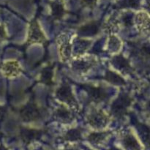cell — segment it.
<instances>
[{
    "mask_svg": "<svg viewBox=\"0 0 150 150\" xmlns=\"http://www.w3.org/2000/svg\"><path fill=\"white\" fill-rule=\"evenodd\" d=\"M132 99L127 95H120L111 105V112L116 117H122L127 114Z\"/></svg>",
    "mask_w": 150,
    "mask_h": 150,
    "instance_id": "obj_1",
    "label": "cell"
},
{
    "mask_svg": "<svg viewBox=\"0 0 150 150\" xmlns=\"http://www.w3.org/2000/svg\"><path fill=\"white\" fill-rule=\"evenodd\" d=\"M21 117L25 122H35L42 117V110L35 104H28L20 111Z\"/></svg>",
    "mask_w": 150,
    "mask_h": 150,
    "instance_id": "obj_2",
    "label": "cell"
},
{
    "mask_svg": "<svg viewBox=\"0 0 150 150\" xmlns=\"http://www.w3.org/2000/svg\"><path fill=\"white\" fill-rule=\"evenodd\" d=\"M56 93H57L56 94L57 97L60 100L67 103V105H69L74 109H76V108L78 109L79 105H78L77 102H76V99L73 96L71 88L69 85L64 84L59 89H57Z\"/></svg>",
    "mask_w": 150,
    "mask_h": 150,
    "instance_id": "obj_3",
    "label": "cell"
},
{
    "mask_svg": "<svg viewBox=\"0 0 150 150\" xmlns=\"http://www.w3.org/2000/svg\"><path fill=\"white\" fill-rule=\"evenodd\" d=\"M109 120V117L101 111H94L88 117L89 125L95 129L104 128L108 125Z\"/></svg>",
    "mask_w": 150,
    "mask_h": 150,
    "instance_id": "obj_4",
    "label": "cell"
},
{
    "mask_svg": "<svg viewBox=\"0 0 150 150\" xmlns=\"http://www.w3.org/2000/svg\"><path fill=\"white\" fill-rule=\"evenodd\" d=\"M45 41V35L41 30L37 21H33L29 25L28 42L29 43H42Z\"/></svg>",
    "mask_w": 150,
    "mask_h": 150,
    "instance_id": "obj_5",
    "label": "cell"
},
{
    "mask_svg": "<svg viewBox=\"0 0 150 150\" xmlns=\"http://www.w3.org/2000/svg\"><path fill=\"white\" fill-rule=\"evenodd\" d=\"M83 88L87 92L89 99H91V100L93 102H102V101L105 100L108 97L107 92L102 87H97V86H93L91 85H85Z\"/></svg>",
    "mask_w": 150,
    "mask_h": 150,
    "instance_id": "obj_6",
    "label": "cell"
},
{
    "mask_svg": "<svg viewBox=\"0 0 150 150\" xmlns=\"http://www.w3.org/2000/svg\"><path fill=\"white\" fill-rule=\"evenodd\" d=\"M3 73L6 77L14 78L18 76L21 72V68L17 61H7L1 67Z\"/></svg>",
    "mask_w": 150,
    "mask_h": 150,
    "instance_id": "obj_7",
    "label": "cell"
},
{
    "mask_svg": "<svg viewBox=\"0 0 150 150\" xmlns=\"http://www.w3.org/2000/svg\"><path fill=\"white\" fill-rule=\"evenodd\" d=\"M42 135V131L36 129L23 128L21 130V138L26 144H29L33 141L39 139Z\"/></svg>",
    "mask_w": 150,
    "mask_h": 150,
    "instance_id": "obj_8",
    "label": "cell"
},
{
    "mask_svg": "<svg viewBox=\"0 0 150 150\" xmlns=\"http://www.w3.org/2000/svg\"><path fill=\"white\" fill-rule=\"evenodd\" d=\"M137 27L141 32H147L149 27V17L146 12H139L135 17Z\"/></svg>",
    "mask_w": 150,
    "mask_h": 150,
    "instance_id": "obj_9",
    "label": "cell"
},
{
    "mask_svg": "<svg viewBox=\"0 0 150 150\" xmlns=\"http://www.w3.org/2000/svg\"><path fill=\"white\" fill-rule=\"evenodd\" d=\"M112 64H114V67L118 68L120 71L123 73H128L131 71V67H130L128 60L126 59L122 55L114 57L112 60Z\"/></svg>",
    "mask_w": 150,
    "mask_h": 150,
    "instance_id": "obj_10",
    "label": "cell"
},
{
    "mask_svg": "<svg viewBox=\"0 0 150 150\" xmlns=\"http://www.w3.org/2000/svg\"><path fill=\"white\" fill-rule=\"evenodd\" d=\"M54 116L57 120L63 123H70L74 120V116L71 111H68V109L63 106L60 107L56 111Z\"/></svg>",
    "mask_w": 150,
    "mask_h": 150,
    "instance_id": "obj_11",
    "label": "cell"
},
{
    "mask_svg": "<svg viewBox=\"0 0 150 150\" xmlns=\"http://www.w3.org/2000/svg\"><path fill=\"white\" fill-rule=\"evenodd\" d=\"M122 143L127 150H141L138 141L131 134H127L122 140Z\"/></svg>",
    "mask_w": 150,
    "mask_h": 150,
    "instance_id": "obj_12",
    "label": "cell"
},
{
    "mask_svg": "<svg viewBox=\"0 0 150 150\" xmlns=\"http://www.w3.org/2000/svg\"><path fill=\"white\" fill-rule=\"evenodd\" d=\"M105 80L108 81L109 83H112L114 85H118V86H122L125 84V81L124 79L119 76L117 73L111 71H108L105 76Z\"/></svg>",
    "mask_w": 150,
    "mask_h": 150,
    "instance_id": "obj_13",
    "label": "cell"
},
{
    "mask_svg": "<svg viewBox=\"0 0 150 150\" xmlns=\"http://www.w3.org/2000/svg\"><path fill=\"white\" fill-rule=\"evenodd\" d=\"M51 11H52V16L56 19L61 18L64 13V8L62 3L60 1H52L51 3Z\"/></svg>",
    "mask_w": 150,
    "mask_h": 150,
    "instance_id": "obj_14",
    "label": "cell"
},
{
    "mask_svg": "<svg viewBox=\"0 0 150 150\" xmlns=\"http://www.w3.org/2000/svg\"><path fill=\"white\" fill-rule=\"evenodd\" d=\"M59 54L62 57V59L64 61L69 59L71 54V45L69 41H62L59 44Z\"/></svg>",
    "mask_w": 150,
    "mask_h": 150,
    "instance_id": "obj_15",
    "label": "cell"
},
{
    "mask_svg": "<svg viewBox=\"0 0 150 150\" xmlns=\"http://www.w3.org/2000/svg\"><path fill=\"white\" fill-rule=\"evenodd\" d=\"M108 132L103 133H92L88 136V140L93 144H100L106 139L108 136Z\"/></svg>",
    "mask_w": 150,
    "mask_h": 150,
    "instance_id": "obj_16",
    "label": "cell"
},
{
    "mask_svg": "<svg viewBox=\"0 0 150 150\" xmlns=\"http://www.w3.org/2000/svg\"><path fill=\"white\" fill-rule=\"evenodd\" d=\"M99 24L96 23H91L82 26L79 29V32L82 35H95L98 32Z\"/></svg>",
    "mask_w": 150,
    "mask_h": 150,
    "instance_id": "obj_17",
    "label": "cell"
},
{
    "mask_svg": "<svg viewBox=\"0 0 150 150\" xmlns=\"http://www.w3.org/2000/svg\"><path fill=\"white\" fill-rule=\"evenodd\" d=\"M53 69L52 67H48L42 70L41 73L40 81L47 85H52L53 83Z\"/></svg>",
    "mask_w": 150,
    "mask_h": 150,
    "instance_id": "obj_18",
    "label": "cell"
},
{
    "mask_svg": "<svg viewBox=\"0 0 150 150\" xmlns=\"http://www.w3.org/2000/svg\"><path fill=\"white\" fill-rule=\"evenodd\" d=\"M92 62L84 61V60H78L73 63V68L76 70L81 72H86L92 66Z\"/></svg>",
    "mask_w": 150,
    "mask_h": 150,
    "instance_id": "obj_19",
    "label": "cell"
},
{
    "mask_svg": "<svg viewBox=\"0 0 150 150\" xmlns=\"http://www.w3.org/2000/svg\"><path fill=\"white\" fill-rule=\"evenodd\" d=\"M64 139L69 142H76L81 139V130L80 129H71L64 136Z\"/></svg>",
    "mask_w": 150,
    "mask_h": 150,
    "instance_id": "obj_20",
    "label": "cell"
},
{
    "mask_svg": "<svg viewBox=\"0 0 150 150\" xmlns=\"http://www.w3.org/2000/svg\"><path fill=\"white\" fill-rule=\"evenodd\" d=\"M109 45L111 46V48H113L115 51H118L120 48V42L118 38L115 36L110 37Z\"/></svg>",
    "mask_w": 150,
    "mask_h": 150,
    "instance_id": "obj_21",
    "label": "cell"
},
{
    "mask_svg": "<svg viewBox=\"0 0 150 150\" xmlns=\"http://www.w3.org/2000/svg\"><path fill=\"white\" fill-rule=\"evenodd\" d=\"M105 29H108V32H115V30L118 29L117 21L115 20L109 21L105 25Z\"/></svg>",
    "mask_w": 150,
    "mask_h": 150,
    "instance_id": "obj_22",
    "label": "cell"
},
{
    "mask_svg": "<svg viewBox=\"0 0 150 150\" xmlns=\"http://www.w3.org/2000/svg\"><path fill=\"white\" fill-rule=\"evenodd\" d=\"M122 4L124 7H136L139 5V0H124Z\"/></svg>",
    "mask_w": 150,
    "mask_h": 150,
    "instance_id": "obj_23",
    "label": "cell"
},
{
    "mask_svg": "<svg viewBox=\"0 0 150 150\" xmlns=\"http://www.w3.org/2000/svg\"><path fill=\"white\" fill-rule=\"evenodd\" d=\"M97 0H81V4L85 7H92L96 4Z\"/></svg>",
    "mask_w": 150,
    "mask_h": 150,
    "instance_id": "obj_24",
    "label": "cell"
},
{
    "mask_svg": "<svg viewBox=\"0 0 150 150\" xmlns=\"http://www.w3.org/2000/svg\"><path fill=\"white\" fill-rule=\"evenodd\" d=\"M6 38V33L4 28L2 25H0V40H2Z\"/></svg>",
    "mask_w": 150,
    "mask_h": 150,
    "instance_id": "obj_25",
    "label": "cell"
},
{
    "mask_svg": "<svg viewBox=\"0 0 150 150\" xmlns=\"http://www.w3.org/2000/svg\"><path fill=\"white\" fill-rule=\"evenodd\" d=\"M0 150H8L5 146H4L3 145H0Z\"/></svg>",
    "mask_w": 150,
    "mask_h": 150,
    "instance_id": "obj_26",
    "label": "cell"
},
{
    "mask_svg": "<svg viewBox=\"0 0 150 150\" xmlns=\"http://www.w3.org/2000/svg\"><path fill=\"white\" fill-rule=\"evenodd\" d=\"M110 150H120L119 149H117V148H111Z\"/></svg>",
    "mask_w": 150,
    "mask_h": 150,
    "instance_id": "obj_27",
    "label": "cell"
},
{
    "mask_svg": "<svg viewBox=\"0 0 150 150\" xmlns=\"http://www.w3.org/2000/svg\"><path fill=\"white\" fill-rule=\"evenodd\" d=\"M65 150H77L76 149H65Z\"/></svg>",
    "mask_w": 150,
    "mask_h": 150,
    "instance_id": "obj_28",
    "label": "cell"
},
{
    "mask_svg": "<svg viewBox=\"0 0 150 150\" xmlns=\"http://www.w3.org/2000/svg\"><path fill=\"white\" fill-rule=\"evenodd\" d=\"M0 111H1V107H0Z\"/></svg>",
    "mask_w": 150,
    "mask_h": 150,
    "instance_id": "obj_29",
    "label": "cell"
}]
</instances>
